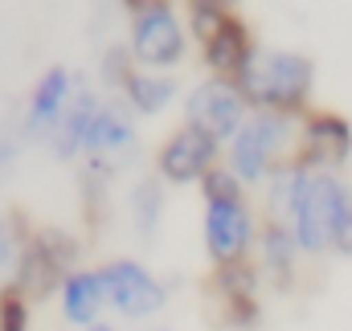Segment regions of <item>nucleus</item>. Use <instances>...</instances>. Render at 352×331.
Segmentation results:
<instances>
[{
  "mask_svg": "<svg viewBox=\"0 0 352 331\" xmlns=\"http://www.w3.org/2000/svg\"><path fill=\"white\" fill-rule=\"evenodd\" d=\"M234 86L250 102V111H270V115H299L303 102L311 98L316 86V62L295 49H266L254 45L250 58L242 62Z\"/></svg>",
  "mask_w": 352,
  "mask_h": 331,
  "instance_id": "nucleus-1",
  "label": "nucleus"
},
{
  "mask_svg": "<svg viewBox=\"0 0 352 331\" xmlns=\"http://www.w3.org/2000/svg\"><path fill=\"white\" fill-rule=\"evenodd\" d=\"M299 144H303V115L254 111L246 119V127L226 144V168L234 172V180L242 188L266 184L283 164L299 160Z\"/></svg>",
  "mask_w": 352,
  "mask_h": 331,
  "instance_id": "nucleus-2",
  "label": "nucleus"
},
{
  "mask_svg": "<svg viewBox=\"0 0 352 331\" xmlns=\"http://www.w3.org/2000/svg\"><path fill=\"white\" fill-rule=\"evenodd\" d=\"M344 192H349V180H340L332 172H311V168L299 164L295 188H291V205H287V229H291L299 253L320 258V253L336 249Z\"/></svg>",
  "mask_w": 352,
  "mask_h": 331,
  "instance_id": "nucleus-3",
  "label": "nucleus"
},
{
  "mask_svg": "<svg viewBox=\"0 0 352 331\" xmlns=\"http://www.w3.org/2000/svg\"><path fill=\"white\" fill-rule=\"evenodd\" d=\"M131 29H127V49L140 62V70H173L184 62V25L176 16L173 4L148 0V4H131Z\"/></svg>",
  "mask_w": 352,
  "mask_h": 331,
  "instance_id": "nucleus-4",
  "label": "nucleus"
},
{
  "mask_svg": "<svg viewBox=\"0 0 352 331\" xmlns=\"http://www.w3.org/2000/svg\"><path fill=\"white\" fill-rule=\"evenodd\" d=\"M201 233H205V253L230 270L242 266L250 246H258V221L254 209L246 205V196H209L205 201V217H201Z\"/></svg>",
  "mask_w": 352,
  "mask_h": 331,
  "instance_id": "nucleus-5",
  "label": "nucleus"
},
{
  "mask_svg": "<svg viewBox=\"0 0 352 331\" xmlns=\"http://www.w3.org/2000/svg\"><path fill=\"white\" fill-rule=\"evenodd\" d=\"M98 278H102L107 303L123 319H152L168 303V286L135 258H111L107 266H98Z\"/></svg>",
  "mask_w": 352,
  "mask_h": 331,
  "instance_id": "nucleus-6",
  "label": "nucleus"
},
{
  "mask_svg": "<svg viewBox=\"0 0 352 331\" xmlns=\"http://www.w3.org/2000/svg\"><path fill=\"white\" fill-rule=\"evenodd\" d=\"M250 119V102L242 98V90L234 82H221V78H205L188 90L184 98V123L205 131L209 139L217 144H230Z\"/></svg>",
  "mask_w": 352,
  "mask_h": 331,
  "instance_id": "nucleus-7",
  "label": "nucleus"
},
{
  "mask_svg": "<svg viewBox=\"0 0 352 331\" xmlns=\"http://www.w3.org/2000/svg\"><path fill=\"white\" fill-rule=\"evenodd\" d=\"M217 160H221V144L184 123L164 139V148L156 156V172L168 184H197V180L205 184V176L217 172Z\"/></svg>",
  "mask_w": 352,
  "mask_h": 331,
  "instance_id": "nucleus-8",
  "label": "nucleus"
},
{
  "mask_svg": "<svg viewBox=\"0 0 352 331\" xmlns=\"http://www.w3.org/2000/svg\"><path fill=\"white\" fill-rule=\"evenodd\" d=\"M352 160V127L340 115H303V144H299V164L311 172H332Z\"/></svg>",
  "mask_w": 352,
  "mask_h": 331,
  "instance_id": "nucleus-9",
  "label": "nucleus"
},
{
  "mask_svg": "<svg viewBox=\"0 0 352 331\" xmlns=\"http://www.w3.org/2000/svg\"><path fill=\"white\" fill-rule=\"evenodd\" d=\"M74 94H78L74 74H70L66 66H50V70L37 78L33 94H29V111H25V135H29V139H50V135H54V127L62 123V115L70 111Z\"/></svg>",
  "mask_w": 352,
  "mask_h": 331,
  "instance_id": "nucleus-10",
  "label": "nucleus"
},
{
  "mask_svg": "<svg viewBox=\"0 0 352 331\" xmlns=\"http://www.w3.org/2000/svg\"><path fill=\"white\" fill-rule=\"evenodd\" d=\"M135 148V115L123 98H107L94 127H90V139H87V160L90 164H107L115 168V160L131 156Z\"/></svg>",
  "mask_w": 352,
  "mask_h": 331,
  "instance_id": "nucleus-11",
  "label": "nucleus"
},
{
  "mask_svg": "<svg viewBox=\"0 0 352 331\" xmlns=\"http://www.w3.org/2000/svg\"><path fill=\"white\" fill-rule=\"evenodd\" d=\"M102 102H107V98H98L90 86H78V94H74L70 111L62 115V123H58V127H54V135H50V148H54V156H58V160H78V156H87L90 127H94V119H98Z\"/></svg>",
  "mask_w": 352,
  "mask_h": 331,
  "instance_id": "nucleus-12",
  "label": "nucleus"
},
{
  "mask_svg": "<svg viewBox=\"0 0 352 331\" xmlns=\"http://www.w3.org/2000/svg\"><path fill=\"white\" fill-rule=\"evenodd\" d=\"M102 307H107V290H102L98 270H70V278L62 282V315H66V323L87 331L98 328Z\"/></svg>",
  "mask_w": 352,
  "mask_h": 331,
  "instance_id": "nucleus-13",
  "label": "nucleus"
},
{
  "mask_svg": "<svg viewBox=\"0 0 352 331\" xmlns=\"http://www.w3.org/2000/svg\"><path fill=\"white\" fill-rule=\"evenodd\" d=\"M205 49V66L213 70V78H221V82H234L238 78V70H242V62L250 58V49H254V41H250V33H246V25L234 16L213 41H205L201 45Z\"/></svg>",
  "mask_w": 352,
  "mask_h": 331,
  "instance_id": "nucleus-14",
  "label": "nucleus"
},
{
  "mask_svg": "<svg viewBox=\"0 0 352 331\" xmlns=\"http://www.w3.org/2000/svg\"><path fill=\"white\" fill-rule=\"evenodd\" d=\"M295 258H299V246H295L287 221H266L263 229H258V262H263V274L287 282L295 274Z\"/></svg>",
  "mask_w": 352,
  "mask_h": 331,
  "instance_id": "nucleus-15",
  "label": "nucleus"
},
{
  "mask_svg": "<svg viewBox=\"0 0 352 331\" xmlns=\"http://www.w3.org/2000/svg\"><path fill=\"white\" fill-rule=\"evenodd\" d=\"M176 98V78H168V74H156V70H140L131 82H127V90H123V102L131 106V115L140 119H152V115H160V111H168Z\"/></svg>",
  "mask_w": 352,
  "mask_h": 331,
  "instance_id": "nucleus-16",
  "label": "nucleus"
},
{
  "mask_svg": "<svg viewBox=\"0 0 352 331\" xmlns=\"http://www.w3.org/2000/svg\"><path fill=\"white\" fill-rule=\"evenodd\" d=\"M160 221H164V180L144 176L131 188V225H135V233L144 242H152L160 233Z\"/></svg>",
  "mask_w": 352,
  "mask_h": 331,
  "instance_id": "nucleus-17",
  "label": "nucleus"
},
{
  "mask_svg": "<svg viewBox=\"0 0 352 331\" xmlns=\"http://www.w3.org/2000/svg\"><path fill=\"white\" fill-rule=\"evenodd\" d=\"M98 74H102V86L111 90H127V82L140 74V62L131 58V49L127 45H107L102 49V66H98Z\"/></svg>",
  "mask_w": 352,
  "mask_h": 331,
  "instance_id": "nucleus-18",
  "label": "nucleus"
},
{
  "mask_svg": "<svg viewBox=\"0 0 352 331\" xmlns=\"http://www.w3.org/2000/svg\"><path fill=\"white\" fill-rule=\"evenodd\" d=\"M188 21H192L197 41L205 45V41H213V37L234 21V12H230L226 4H205V0H201V4H192V8H188Z\"/></svg>",
  "mask_w": 352,
  "mask_h": 331,
  "instance_id": "nucleus-19",
  "label": "nucleus"
},
{
  "mask_svg": "<svg viewBox=\"0 0 352 331\" xmlns=\"http://www.w3.org/2000/svg\"><path fill=\"white\" fill-rule=\"evenodd\" d=\"M0 331H29V299L12 286L0 295Z\"/></svg>",
  "mask_w": 352,
  "mask_h": 331,
  "instance_id": "nucleus-20",
  "label": "nucleus"
},
{
  "mask_svg": "<svg viewBox=\"0 0 352 331\" xmlns=\"http://www.w3.org/2000/svg\"><path fill=\"white\" fill-rule=\"evenodd\" d=\"M21 253H25V242H21V233H16V225H12L8 217H0V270L16 266Z\"/></svg>",
  "mask_w": 352,
  "mask_h": 331,
  "instance_id": "nucleus-21",
  "label": "nucleus"
},
{
  "mask_svg": "<svg viewBox=\"0 0 352 331\" xmlns=\"http://www.w3.org/2000/svg\"><path fill=\"white\" fill-rule=\"evenodd\" d=\"M336 253L352 258V184L344 192V213H340V233H336Z\"/></svg>",
  "mask_w": 352,
  "mask_h": 331,
  "instance_id": "nucleus-22",
  "label": "nucleus"
},
{
  "mask_svg": "<svg viewBox=\"0 0 352 331\" xmlns=\"http://www.w3.org/2000/svg\"><path fill=\"white\" fill-rule=\"evenodd\" d=\"M8 156H16V144H8V139L0 135V172H4V164H8Z\"/></svg>",
  "mask_w": 352,
  "mask_h": 331,
  "instance_id": "nucleus-23",
  "label": "nucleus"
},
{
  "mask_svg": "<svg viewBox=\"0 0 352 331\" xmlns=\"http://www.w3.org/2000/svg\"><path fill=\"white\" fill-rule=\"evenodd\" d=\"M90 331H115V328L111 323H98V328H90Z\"/></svg>",
  "mask_w": 352,
  "mask_h": 331,
  "instance_id": "nucleus-24",
  "label": "nucleus"
},
{
  "mask_svg": "<svg viewBox=\"0 0 352 331\" xmlns=\"http://www.w3.org/2000/svg\"><path fill=\"white\" fill-rule=\"evenodd\" d=\"M160 331H168V328H160Z\"/></svg>",
  "mask_w": 352,
  "mask_h": 331,
  "instance_id": "nucleus-25",
  "label": "nucleus"
}]
</instances>
